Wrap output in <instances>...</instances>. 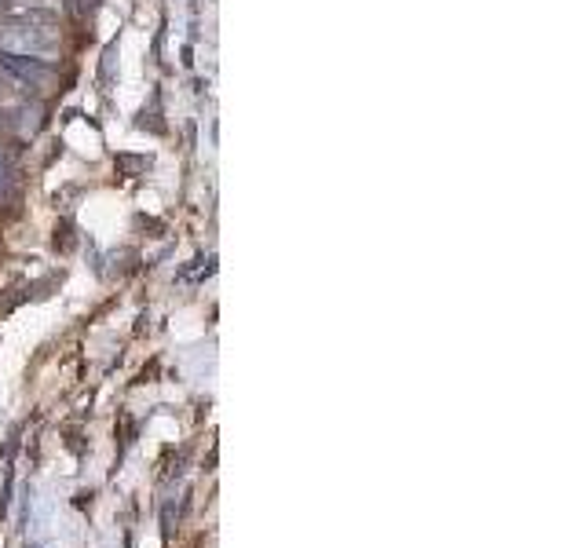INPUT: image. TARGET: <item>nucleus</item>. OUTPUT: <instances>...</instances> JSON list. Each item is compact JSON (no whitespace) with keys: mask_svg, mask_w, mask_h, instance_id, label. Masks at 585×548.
<instances>
[{"mask_svg":"<svg viewBox=\"0 0 585 548\" xmlns=\"http://www.w3.org/2000/svg\"><path fill=\"white\" fill-rule=\"evenodd\" d=\"M0 125H4V121H0Z\"/></svg>","mask_w":585,"mask_h":548,"instance_id":"obj_5","label":"nucleus"},{"mask_svg":"<svg viewBox=\"0 0 585 548\" xmlns=\"http://www.w3.org/2000/svg\"><path fill=\"white\" fill-rule=\"evenodd\" d=\"M0 52L52 63L63 52L59 22L48 8H15L0 15Z\"/></svg>","mask_w":585,"mask_h":548,"instance_id":"obj_1","label":"nucleus"},{"mask_svg":"<svg viewBox=\"0 0 585 548\" xmlns=\"http://www.w3.org/2000/svg\"><path fill=\"white\" fill-rule=\"evenodd\" d=\"M11 183H15V169H11V165H8V158H4V154H0V194H4V190H8Z\"/></svg>","mask_w":585,"mask_h":548,"instance_id":"obj_4","label":"nucleus"},{"mask_svg":"<svg viewBox=\"0 0 585 548\" xmlns=\"http://www.w3.org/2000/svg\"><path fill=\"white\" fill-rule=\"evenodd\" d=\"M66 4H70V11H74V15H81V19H85V15H92V11L99 8V0H66Z\"/></svg>","mask_w":585,"mask_h":548,"instance_id":"obj_3","label":"nucleus"},{"mask_svg":"<svg viewBox=\"0 0 585 548\" xmlns=\"http://www.w3.org/2000/svg\"><path fill=\"white\" fill-rule=\"evenodd\" d=\"M0 70H4L11 81H22L26 88H44L48 81H52V63H44V59H30V55L0 52Z\"/></svg>","mask_w":585,"mask_h":548,"instance_id":"obj_2","label":"nucleus"}]
</instances>
